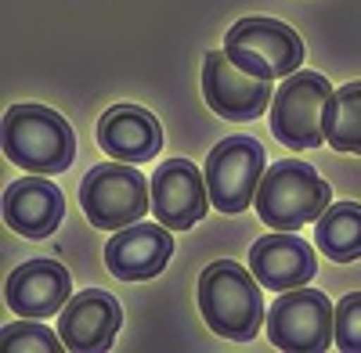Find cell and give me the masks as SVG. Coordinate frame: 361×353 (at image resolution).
I'll return each instance as SVG.
<instances>
[{
    "mask_svg": "<svg viewBox=\"0 0 361 353\" xmlns=\"http://www.w3.org/2000/svg\"><path fill=\"white\" fill-rule=\"evenodd\" d=\"M267 339L289 353H322L336 342V307L307 285L279 292L267 310Z\"/></svg>",
    "mask_w": 361,
    "mask_h": 353,
    "instance_id": "7",
    "label": "cell"
},
{
    "mask_svg": "<svg viewBox=\"0 0 361 353\" xmlns=\"http://www.w3.org/2000/svg\"><path fill=\"white\" fill-rule=\"evenodd\" d=\"M0 346L8 353H29V349H40V353H58L66 342L62 335H51V328L37 325V317H22L18 325H8L0 332Z\"/></svg>",
    "mask_w": 361,
    "mask_h": 353,
    "instance_id": "19",
    "label": "cell"
},
{
    "mask_svg": "<svg viewBox=\"0 0 361 353\" xmlns=\"http://www.w3.org/2000/svg\"><path fill=\"white\" fill-rule=\"evenodd\" d=\"M224 51L238 69L264 76V79L293 76L300 62H304V40H300L296 29L279 18H264V15L238 18L228 29Z\"/></svg>",
    "mask_w": 361,
    "mask_h": 353,
    "instance_id": "5",
    "label": "cell"
},
{
    "mask_svg": "<svg viewBox=\"0 0 361 353\" xmlns=\"http://www.w3.org/2000/svg\"><path fill=\"white\" fill-rule=\"evenodd\" d=\"M66 217V195L44 173L22 176L4 191V224L22 238H47Z\"/></svg>",
    "mask_w": 361,
    "mask_h": 353,
    "instance_id": "15",
    "label": "cell"
},
{
    "mask_svg": "<svg viewBox=\"0 0 361 353\" xmlns=\"http://www.w3.org/2000/svg\"><path fill=\"white\" fill-rule=\"evenodd\" d=\"M98 144L109 159L119 162H148L163 148V127L148 108L116 105L98 120Z\"/></svg>",
    "mask_w": 361,
    "mask_h": 353,
    "instance_id": "16",
    "label": "cell"
},
{
    "mask_svg": "<svg viewBox=\"0 0 361 353\" xmlns=\"http://www.w3.org/2000/svg\"><path fill=\"white\" fill-rule=\"evenodd\" d=\"M199 310L209 332L246 342L264 325V296L257 288V274H250L243 263L217 259L199 274Z\"/></svg>",
    "mask_w": 361,
    "mask_h": 353,
    "instance_id": "1",
    "label": "cell"
},
{
    "mask_svg": "<svg viewBox=\"0 0 361 353\" xmlns=\"http://www.w3.org/2000/svg\"><path fill=\"white\" fill-rule=\"evenodd\" d=\"M4 300L18 317L44 321L73 300V278L58 259H29L4 281Z\"/></svg>",
    "mask_w": 361,
    "mask_h": 353,
    "instance_id": "11",
    "label": "cell"
},
{
    "mask_svg": "<svg viewBox=\"0 0 361 353\" xmlns=\"http://www.w3.org/2000/svg\"><path fill=\"white\" fill-rule=\"evenodd\" d=\"M173 256V238L166 224H130L119 227L105 245V267L119 281H148L156 278Z\"/></svg>",
    "mask_w": 361,
    "mask_h": 353,
    "instance_id": "12",
    "label": "cell"
},
{
    "mask_svg": "<svg viewBox=\"0 0 361 353\" xmlns=\"http://www.w3.org/2000/svg\"><path fill=\"white\" fill-rule=\"evenodd\" d=\"M314 242L336 263L357 259L361 256V205L357 202L329 205V210L314 220Z\"/></svg>",
    "mask_w": 361,
    "mask_h": 353,
    "instance_id": "17",
    "label": "cell"
},
{
    "mask_svg": "<svg viewBox=\"0 0 361 353\" xmlns=\"http://www.w3.org/2000/svg\"><path fill=\"white\" fill-rule=\"evenodd\" d=\"M202 98L224 120L250 123L271 105V79L238 69L228 51H209L202 62Z\"/></svg>",
    "mask_w": 361,
    "mask_h": 353,
    "instance_id": "9",
    "label": "cell"
},
{
    "mask_svg": "<svg viewBox=\"0 0 361 353\" xmlns=\"http://www.w3.org/2000/svg\"><path fill=\"white\" fill-rule=\"evenodd\" d=\"M4 155L29 173H66L76 159L73 127L54 108L11 105L4 112Z\"/></svg>",
    "mask_w": 361,
    "mask_h": 353,
    "instance_id": "2",
    "label": "cell"
},
{
    "mask_svg": "<svg viewBox=\"0 0 361 353\" xmlns=\"http://www.w3.org/2000/svg\"><path fill=\"white\" fill-rule=\"evenodd\" d=\"M325 141L336 152L361 155V79L343 83L325 115Z\"/></svg>",
    "mask_w": 361,
    "mask_h": 353,
    "instance_id": "18",
    "label": "cell"
},
{
    "mask_svg": "<svg viewBox=\"0 0 361 353\" xmlns=\"http://www.w3.org/2000/svg\"><path fill=\"white\" fill-rule=\"evenodd\" d=\"M119 325H123V310L119 303L102 288H87L73 296L62 314H58V335H62L66 349L73 353H98L109 349Z\"/></svg>",
    "mask_w": 361,
    "mask_h": 353,
    "instance_id": "13",
    "label": "cell"
},
{
    "mask_svg": "<svg viewBox=\"0 0 361 353\" xmlns=\"http://www.w3.org/2000/svg\"><path fill=\"white\" fill-rule=\"evenodd\" d=\"M80 205L87 220L102 227V231H119L137 224L148 210H152V198H148V181L141 176V169L134 162H105L94 166L83 184H80Z\"/></svg>",
    "mask_w": 361,
    "mask_h": 353,
    "instance_id": "6",
    "label": "cell"
},
{
    "mask_svg": "<svg viewBox=\"0 0 361 353\" xmlns=\"http://www.w3.org/2000/svg\"><path fill=\"white\" fill-rule=\"evenodd\" d=\"M333 83L322 72H293L271 98V134L293 152H311L325 141V115L333 105Z\"/></svg>",
    "mask_w": 361,
    "mask_h": 353,
    "instance_id": "4",
    "label": "cell"
},
{
    "mask_svg": "<svg viewBox=\"0 0 361 353\" xmlns=\"http://www.w3.org/2000/svg\"><path fill=\"white\" fill-rule=\"evenodd\" d=\"M250 271L257 281L271 292H289L307 285L318 271V259L304 238H296L293 231H271L253 242L250 249Z\"/></svg>",
    "mask_w": 361,
    "mask_h": 353,
    "instance_id": "14",
    "label": "cell"
},
{
    "mask_svg": "<svg viewBox=\"0 0 361 353\" xmlns=\"http://www.w3.org/2000/svg\"><path fill=\"white\" fill-rule=\"evenodd\" d=\"M253 205L271 231H300L333 205V191L311 162L282 159L267 166Z\"/></svg>",
    "mask_w": 361,
    "mask_h": 353,
    "instance_id": "3",
    "label": "cell"
},
{
    "mask_svg": "<svg viewBox=\"0 0 361 353\" xmlns=\"http://www.w3.org/2000/svg\"><path fill=\"white\" fill-rule=\"evenodd\" d=\"M202 173H206L209 202L221 213H243L257 202L260 181L267 173V159H264L260 141H253L250 134H235V137H224L206 155Z\"/></svg>",
    "mask_w": 361,
    "mask_h": 353,
    "instance_id": "8",
    "label": "cell"
},
{
    "mask_svg": "<svg viewBox=\"0 0 361 353\" xmlns=\"http://www.w3.org/2000/svg\"><path fill=\"white\" fill-rule=\"evenodd\" d=\"M336 346L361 353V292H350L336 307Z\"/></svg>",
    "mask_w": 361,
    "mask_h": 353,
    "instance_id": "20",
    "label": "cell"
},
{
    "mask_svg": "<svg viewBox=\"0 0 361 353\" xmlns=\"http://www.w3.org/2000/svg\"><path fill=\"white\" fill-rule=\"evenodd\" d=\"M209 210L206 173L188 159H170L152 173V213L170 231H188Z\"/></svg>",
    "mask_w": 361,
    "mask_h": 353,
    "instance_id": "10",
    "label": "cell"
}]
</instances>
